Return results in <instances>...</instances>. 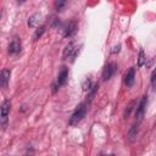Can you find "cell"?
<instances>
[{"label":"cell","instance_id":"1","mask_svg":"<svg viewBox=\"0 0 156 156\" xmlns=\"http://www.w3.org/2000/svg\"><path fill=\"white\" fill-rule=\"evenodd\" d=\"M87 110H88V102H82V104H79V105L76 107V110L73 111V113H72V116H71V118H69V124H71V126L78 124V123L85 117Z\"/></svg>","mask_w":156,"mask_h":156},{"label":"cell","instance_id":"2","mask_svg":"<svg viewBox=\"0 0 156 156\" xmlns=\"http://www.w3.org/2000/svg\"><path fill=\"white\" fill-rule=\"evenodd\" d=\"M146 104H147V96L144 95L135 110V123L136 124H140V122L143 121L144 118V115H145V110H146Z\"/></svg>","mask_w":156,"mask_h":156},{"label":"cell","instance_id":"3","mask_svg":"<svg viewBox=\"0 0 156 156\" xmlns=\"http://www.w3.org/2000/svg\"><path fill=\"white\" fill-rule=\"evenodd\" d=\"M116 71H117V65H116L115 62H108V63H106V65L104 66L102 73H101L102 80H104V82H105V80H108V79L116 73Z\"/></svg>","mask_w":156,"mask_h":156},{"label":"cell","instance_id":"4","mask_svg":"<svg viewBox=\"0 0 156 156\" xmlns=\"http://www.w3.org/2000/svg\"><path fill=\"white\" fill-rule=\"evenodd\" d=\"M78 28V23L76 20L68 21L65 26H63V37L65 38H71L72 35H74V33L77 32Z\"/></svg>","mask_w":156,"mask_h":156},{"label":"cell","instance_id":"5","mask_svg":"<svg viewBox=\"0 0 156 156\" xmlns=\"http://www.w3.org/2000/svg\"><path fill=\"white\" fill-rule=\"evenodd\" d=\"M77 52H78V49L76 48V44H74L73 41H71V43H68V44L65 46L63 52H62V57H63L65 60L72 57V60H73V58L77 56Z\"/></svg>","mask_w":156,"mask_h":156},{"label":"cell","instance_id":"6","mask_svg":"<svg viewBox=\"0 0 156 156\" xmlns=\"http://www.w3.org/2000/svg\"><path fill=\"white\" fill-rule=\"evenodd\" d=\"M68 79V68L66 66H62L60 72H58V76H57V79H56V87H62L63 84H66Z\"/></svg>","mask_w":156,"mask_h":156},{"label":"cell","instance_id":"7","mask_svg":"<svg viewBox=\"0 0 156 156\" xmlns=\"http://www.w3.org/2000/svg\"><path fill=\"white\" fill-rule=\"evenodd\" d=\"M21 48H22L21 40H20L18 38H15V39H12L11 43L9 44L7 51H9V54H11V55H16V54H18V52L21 51Z\"/></svg>","mask_w":156,"mask_h":156},{"label":"cell","instance_id":"8","mask_svg":"<svg viewBox=\"0 0 156 156\" xmlns=\"http://www.w3.org/2000/svg\"><path fill=\"white\" fill-rule=\"evenodd\" d=\"M10 108H11L10 100H5L2 102V105H1V122H2V126L4 127L6 126V121H7V116H9Z\"/></svg>","mask_w":156,"mask_h":156},{"label":"cell","instance_id":"9","mask_svg":"<svg viewBox=\"0 0 156 156\" xmlns=\"http://www.w3.org/2000/svg\"><path fill=\"white\" fill-rule=\"evenodd\" d=\"M134 79H135V68L130 67L124 74V84L127 87H132L134 84Z\"/></svg>","mask_w":156,"mask_h":156},{"label":"cell","instance_id":"10","mask_svg":"<svg viewBox=\"0 0 156 156\" xmlns=\"http://www.w3.org/2000/svg\"><path fill=\"white\" fill-rule=\"evenodd\" d=\"M10 76H11V71L9 68H4L1 71V78H0V84L2 88H6L10 80Z\"/></svg>","mask_w":156,"mask_h":156},{"label":"cell","instance_id":"11","mask_svg":"<svg viewBox=\"0 0 156 156\" xmlns=\"http://www.w3.org/2000/svg\"><path fill=\"white\" fill-rule=\"evenodd\" d=\"M134 105H135V100H133V101H130V102L128 104L127 108H126V110H124V112H123V117H124V118H128V117H129V115H130L132 110L134 108Z\"/></svg>","mask_w":156,"mask_h":156},{"label":"cell","instance_id":"12","mask_svg":"<svg viewBox=\"0 0 156 156\" xmlns=\"http://www.w3.org/2000/svg\"><path fill=\"white\" fill-rule=\"evenodd\" d=\"M39 17H40L39 13H34V15H32V16L29 17V20H28V26H29V27H35V24H37V22H38L37 18H39Z\"/></svg>","mask_w":156,"mask_h":156},{"label":"cell","instance_id":"13","mask_svg":"<svg viewBox=\"0 0 156 156\" xmlns=\"http://www.w3.org/2000/svg\"><path fill=\"white\" fill-rule=\"evenodd\" d=\"M138 127H139V124H136V123L132 126V128H130V130H129V138H130V140H133V139L136 136V134H138V129H139Z\"/></svg>","mask_w":156,"mask_h":156},{"label":"cell","instance_id":"14","mask_svg":"<svg viewBox=\"0 0 156 156\" xmlns=\"http://www.w3.org/2000/svg\"><path fill=\"white\" fill-rule=\"evenodd\" d=\"M45 32V26H40V27H38L37 28V30H35V33H34V40H38L41 35H43V33Z\"/></svg>","mask_w":156,"mask_h":156},{"label":"cell","instance_id":"15","mask_svg":"<svg viewBox=\"0 0 156 156\" xmlns=\"http://www.w3.org/2000/svg\"><path fill=\"white\" fill-rule=\"evenodd\" d=\"M145 60H146V57H145V52H144V50L141 49V50L139 51V56H138V66L141 67V66L145 63Z\"/></svg>","mask_w":156,"mask_h":156},{"label":"cell","instance_id":"16","mask_svg":"<svg viewBox=\"0 0 156 156\" xmlns=\"http://www.w3.org/2000/svg\"><path fill=\"white\" fill-rule=\"evenodd\" d=\"M151 85L154 87V89H156V68L152 71V73H151Z\"/></svg>","mask_w":156,"mask_h":156},{"label":"cell","instance_id":"17","mask_svg":"<svg viewBox=\"0 0 156 156\" xmlns=\"http://www.w3.org/2000/svg\"><path fill=\"white\" fill-rule=\"evenodd\" d=\"M65 5H66L65 1H55V4H54V6H55V9H56L57 11H61V9H62Z\"/></svg>","mask_w":156,"mask_h":156},{"label":"cell","instance_id":"18","mask_svg":"<svg viewBox=\"0 0 156 156\" xmlns=\"http://www.w3.org/2000/svg\"><path fill=\"white\" fill-rule=\"evenodd\" d=\"M91 88V80L90 79H85V82L83 83V90H90Z\"/></svg>","mask_w":156,"mask_h":156},{"label":"cell","instance_id":"19","mask_svg":"<svg viewBox=\"0 0 156 156\" xmlns=\"http://www.w3.org/2000/svg\"><path fill=\"white\" fill-rule=\"evenodd\" d=\"M100 156H106V155H104V154H101V155H100Z\"/></svg>","mask_w":156,"mask_h":156}]
</instances>
